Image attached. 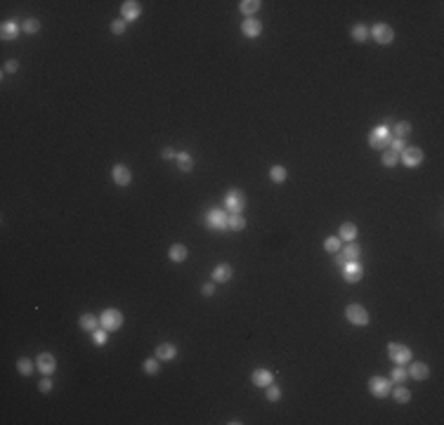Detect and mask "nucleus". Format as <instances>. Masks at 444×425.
I'll list each match as a JSON object with an SVG mask.
<instances>
[{"label": "nucleus", "instance_id": "f257e3e1", "mask_svg": "<svg viewBox=\"0 0 444 425\" xmlns=\"http://www.w3.org/2000/svg\"><path fill=\"white\" fill-rule=\"evenodd\" d=\"M99 326L107 328L109 333H114V331H118L123 326V314L118 310H104L102 317H99Z\"/></svg>", "mask_w": 444, "mask_h": 425}, {"label": "nucleus", "instance_id": "f03ea898", "mask_svg": "<svg viewBox=\"0 0 444 425\" xmlns=\"http://www.w3.org/2000/svg\"><path fill=\"white\" fill-rule=\"evenodd\" d=\"M392 135H390V128L388 125H380V128H376L369 132V144H371L373 149H388V144H390Z\"/></svg>", "mask_w": 444, "mask_h": 425}, {"label": "nucleus", "instance_id": "7ed1b4c3", "mask_svg": "<svg viewBox=\"0 0 444 425\" xmlns=\"http://www.w3.org/2000/svg\"><path fill=\"white\" fill-rule=\"evenodd\" d=\"M388 357H390L392 364H399V366H404L411 361V350H409L407 345H399V343H390L388 345Z\"/></svg>", "mask_w": 444, "mask_h": 425}, {"label": "nucleus", "instance_id": "20e7f679", "mask_svg": "<svg viewBox=\"0 0 444 425\" xmlns=\"http://www.w3.org/2000/svg\"><path fill=\"white\" fill-rule=\"evenodd\" d=\"M369 390H371V394L385 399V397H390V392H392V380L390 378H383V376H373L371 380H369Z\"/></svg>", "mask_w": 444, "mask_h": 425}, {"label": "nucleus", "instance_id": "39448f33", "mask_svg": "<svg viewBox=\"0 0 444 425\" xmlns=\"http://www.w3.org/2000/svg\"><path fill=\"white\" fill-rule=\"evenodd\" d=\"M345 317L352 326H366L369 324V312L362 305H347L345 307Z\"/></svg>", "mask_w": 444, "mask_h": 425}, {"label": "nucleus", "instance_id": "423d86ee", "mask_svg": "<svg viewBox=\"0 0 444 425\" xmlns=\"http://www.w3.org/2000/svg\"><path fill=\"white\" fill-rule=\"evenodd\" d=\"M369 35H373V40L380 43V45H390L392 40H395V31H392V26H388V24H373Z\"/></svg>", "mask_w": 444, "mask_h": 425}, {"label": "nucleus", "instance_id": "0eeeda50", "mask_svg": "<svg viewBox=\"0 0 444 425\" xmlns=\"http://www.w3.org/2000/svg\"><path fill=\"white\" fill-rule=\"evenodd\" d=\"M399 161H402L407 168H416V165L423 163V149H418V147H407V149L399 154Z\"/></svg>", "mask_w": 444, "mask_h": 425}, {"label": "nucleus", "instance_id": "6e6552de", "mask_svg": "<svg viewBox=\"0 0 444 425\" xmlns=\"http://www.w3.org/2000/svg\"><path fill=\"white\" fill-rule=\"evenodd\" d=\"M244 206H246V196L241 194L239 189H230V194L225 198V208H227V212H241L244 211Z\"/></svg>", "mask_w": 444, "mask_h": 425}, {"label": "nucleus", "instance_id": "1a4fd4ad", "mask_svg": "<svg viewBox=\"0 0 444 425\" xmlns=\"http://www.w3.org/2000/svg\"><path fill=\"white\" fill-rule=\"evenodd\" d=\"M227 217H230V212H222L220 208H215V211L208 212L206 225L213 227V229H227Z\"/></svg>", "mask_w": 444, "mask_h": 425}, {"label": "nucleus", "instance_id": "9d476101", "mask_svg": "<svg viewBox=\"0 0 444 425\" xmlns=\"http://www.w3.org/2000/svg\"><path fill=\"white\" fill-rule=\"evenodd\" d=\"M36 366L45 373V376H50V373H54V369H57V359H54V354H50V352H40L36 357Z\"/></svg>", "mask_w": 444, "mask_h": 425}, {"label": "nucleus", "instance_id": "9b49d317", "mask_svg": "<svg viewBox=\"0 0 444 425\" xmlns=\"http://www.w3.org/2000/svg\"><path fill=\"white\" fill-rule=\"evenodd\" d=\"M111 177H114V182H116V184L128 187V184H130V180H132V173H130V168H128V165L118 163V165H114V168H111Z\"/></svg>", "mask_w": 444, "mask_h": 425}, {"label": "nucleus", "instance_id": "f8f14e48", "mask_svg": "<svg viewBox=\"0 0 444 425\" xmlns=\"http://www.w3.org/2000/svg\"><path fill=\"white\" fill-rule=\"evenodd\" d=\"M362 277H364V269L359 262H347V265L343 267V279L347 283H357L362 281Z\"/></svg>", "mask_w": 444, "mask_h": 425}, {"label": "nucleus", "instance_id": "ddd939ff", "mask_svg": "<svg viewBox=\"0 0 444 425\" xmlns=\"http://www.w3.org/2000/svg\"><path fill=\"white\" fill-rule=\"evenodd\" d=\"M121 15H123L125 21H135V19L142 15V7H140L137 0H125L123 5H121Z\"/></svg>", "mask_w": 444, "mask_h": 425}, {"label": "nucleus", "instance_id": "4468645a", "mask_svg": "<svg viewBox=\"0 0 444 425\" xmlns=\"http://www.w3.org/2000/svg\"><path fill=\"white\" fill-rule=\"evenodd\" d=\"M253 385H258V388H269L272 383H274V376L272 371H267V369H258V371H253Z\"/></svg>", "mask_w": 444, "mask_h": 425}, {"label": "nucleus", "instance_id": "2eb2a0df", "mask_svg": "<svg viewBox=\"0 0 444 425\" xmlns=\"http://www.w3.org/2000/svg\"><path fill=\"white\" fill-rule=\"evenodd\" d=\"M241 31H244V35H248V38H258V35L263 33V24H260L258 19L248 17L244 24H241Z\"/></svg>", "mask_w": 444, "mask_h": 425}, {"label": "nucleus", "instance_id": "dca6fc26", "mask_svg": "<svg viewBox=\"0 0 444 425\" xmlns=\"http://www.w3.org/2000/svg\"><path fill=\"white\" fill-rule=\"evenodd\" d=\"M178 357V347L175 345H170V343H163L156 347V359L159 361H170V359H175Z\"/></svg>", "mask_w": 444, "mask_h": 425}, {"label": "nucleus", "instance_id": "f3484780", "mask_svg": "<svg viewBox=\"0 0 444 425\" xmlns=\"http://www.w3.org/2000/svg\"><path fill=\"white\" fill-rule=\"evenodd\" d=\"M407 373L413 378V380H426L428 376H430V369H428V364H423V361H413V364L409 366Z\"/></svg>", "mask_w": 444, "mask_h": 425}, {"label": "nucleus", "instance_id": "a211bd4d", "mask_svg": "<svg viewBox=\"0 0 444 425\" xmlns=\"http://www.w3.org/2000/svg\"><path fill=\"white\" fill-rule=\"evenodd\" d=\"M168 255H170V260H173V262H184V260H187V255H189V250H187L184 244H173L170 250H168Z\"/></svg>", "mask_w": 444, "mask_h": 425}, {"label": "nucleus", "instance_id": "6ab92c4d", "mask_svg": "<svg viewBox=\"0 0 444 425\" xmlns=\"http://www.w3.org/2000/svg\"><path fill=\"white\" fill-rule=\"evenodd\" d=\"M227 229L244 231L246 229V217H244L241 212H230V217H227Z\"/></svg>", "mask_w": 444, "mask_h": 425}, {"label": "nucleus", "instance_id": "aec40b11", "mask_svg": "<svg viewBox=\"0 0 444 425\" xmlns=\"http://www.w3.org/2000/svg\"><path fill=\"white\" fill-rule=\"evenodd\" d=\"M17 35H19L17 21H5V24L0 26V38H2V40H15Z\"/></svg>", "mask_w": 444, "mask_h": 425}, {"label": "nucleus", "instance_id": "412c9836", "mask_svg": "<svg viewBox=\"0 0 444 425\" xmlns=\"http://www.w3.org/2000/svg\"><path fill=\"white\" fill-rule=\"evenodd\" d=\"M359 253H362V248L357 246L355 241H350L347 246L343 248V253H340V255L345 258V262H359Z\"/></svg>", "mask_w": 444, "mask_h": 425}, {"label": "nucleus", "instance_id": "4be33fe9", "mask_svg": "<svg viewBox=\"0 0 444 425\" xmlns=\"http://www.w3.org/2000/svg\"><path fill=\"white\" fill-rule=\"evenodd\" d=\"M231 274H234V272H231V267L227 265V262H222V265H217L213 269V279H215V281H220V283L230 281Z\"/></svg>", "mask_w": 444, "mask_h": 425}, {"label": "nucleus", "instance_id": "5701e85b", "mask_svg": "<svg viewBox=\"0 0 444 425\" xmlns=\"http://www.w3.org/2000/svg\"><path fill=\"white\" fill-rule=\"evenodd\" d=\"M392 137H397V140H404L407 135H411V123H407V121H399V123L392 125L390 130Z\"/></svg>", "mask_w": 444, "mask_h": 425}, {"label": "nucleus", "instance_id": "b1692460", "mask_svg": "<svg viewBox=\"0 0 444 425\" xmlns=\"http://www.w3.org/2000/svg\"><path fill=\"white\" fill-rule=\"evenodd\" d=\"M78 324H81V328H83V331H88V333H95V331L99 328V319L92 317V314H83Z\"/></svg>", "mask_w": 444, "mask_h": 425}, {"label": "nucleus", "instance_id": "393cba45", "mask_svg": "<svg viewBox=\"0 0 444 425\" xmlns=\"http://www.w3.org/2000/svg\"><path fill=\"white\" fill-rule=\"evenodd\" d=\"M357 225L355 222H343L340 225V239H345V241H355L357 239Z\"/></svg>", "mask_w": 444, "mask_h": 425}, {"label": "nucleus", "instance_id": "a878e982", "mask_svg": "<svg viewBox=\"0 0 444 425\" xmlns=\"http://www.w3.org/2000/svg\"><path fill=\"white\" fill-rule=\"evenodd\" d=\"M178 165L182 173H192V168H194V161H192V154H187V151H180L178 156Z\"/></svg>", "mask_w": 444, "mask_h": 425}, {"label": "nucleus", "instance_id": "bb28decb", "mask_svg": "<svg viewBox=\"0 0 444 425\" xmlns=\"http://www.w3.org/2000/svg\"><path fill=\"white\" fill-rule=\"evenodd\" d=\"M260 5H263L260 0H244V2H241L239 7H241V12H244L246 17H253V15H255V12L260 10Z\"/></svg>", "mask_w": 444, "mask_h": 425}, {"label": "nucleus", "instance_id": "cd10ccee", "mask_svg": "<svg viewBox=\"0 0 444 425\" xmlns=\"http://www.w3.org/2000/svg\"><path fill=\"white\" fill-rule=\"evenodd\" d=\"M390 394L395 397V402H399V404H407V402H411V392H409L407 388H402V385H399V388H395Z\"/></svg>", "mask_w": 444, "mask_h": 425}, {"label": "nucleus", "instance_id": "c85d7f7f", "mask_svg": "<svg viewBox=\"0 0 444 425\" xmlns=\"http://www.w3.org/2000/svg\"><path fill=\"white\" fill-rule=\"evenodd\" d=\"M350 35H352V38H355L357 43H364V40H366V38H369V29H366V26H364V24H355V29H352V31H350Z\"/></svg>", "mask_w": 444, "mask_h": 425}, {"label": "nucleus", "instance_id": "c756f323", "mask_svg": "<svg viewBox=\"0 0 444 425\" xmlns=\"http://www.w3.org/2000/svg\"><path fill=\"white\" fill-rule=\"evenodd\" d=\"M17 369H19L21 376H31V373H33V361H31L29 357H21L17 361Z\"/></svg>", "mask_w": 444, "mask_h": 425}, {"label": "nucleus", "instance_id": "7c9ffc66", "mask_svg": "<svg viewBox=\"0 0 444 425\" xmlns=\"http://www.w3.org/2000/svg\"><path fill=\"white\" fill-rule=\"evenodd\" d=\"M269 177H272V182L281 184V182L286 180V168H284V165H272V170H269Z\"/></svg>", "mask_w": 444, "mask_h": 425}, {"label": "nucleus", "instance_id": "2f4dec72", "mask_svg": "<svg viewBox=\"0 0 444 425\" xmlns=\"http://www.w3.org/2000/svg\"><path fill=\"white\" fill-rule=\"evenodd\" d=\"M21 31H24V33H38V31H40V21H38V19H26V21H24V24H21Z\"/></svg>", "mask_w": 444, "mask_h": 425}, {"label": "nucleus", "instance_id": "473e14b6", "mask_svg": "<svg viewBox=\"0 0 444 425\" xmlns=\"http://www.w3.org/2000/svg\"><path fill=\"white\" fill-rule=\"evenodd\" d=\"M380 161H383V165H388V168H392L397 161H399V154H395L392 149H385L383 151V156H380Z\"/></svg>", "mask_w": 444, "mask_h": 425}, {"label": "nucleus", "instance_id": "72a5a7b5", "mask_svg": "<svg viewBox=\"0 0 444 425\" xmlns=\"http://www.w3.org/2000/svg\"><path fill=\"white\" fill-rule=\"evenodd\" d=\"M409 378V373H407V369L404 366H397V369H392V373H390V380L392 383H404Z\"/></svg>", "mask_w": 444, "mask_h": 425}, {"label": "nucleus", "instance_id": "f704fd0d", "mask_svg": "<svg viewBox=\"0 0 444 425\" xmlns=\"http://www.w3.org/2000/svg\"><path fill=\"white\" fill-rule=\"evenodd\" d=\"M324 248H326L329 253H338V250H340V236H329V239L324 241Z\"/></svg>", "mask_w": 444, "mask_h": 425}, {"label": "nucleus", "instance_id": "c9c22d12", "mask_svg": "<svg viewBox=\"0 0 444 425\" xmlns=\"http://www.w3.org/2000/svg\"><path fill=\"white\" fill-rule=\"evenodd\" d=\"M125 29H128V21H125V19H116V21H111V33L114 35L125 33Z\"/></svg>", "mask_w": 444, "mask_h": 425}, {"label": "nucleus", "instance_id": "e433bc0d", "mask_svg": "<svg viewBox=\"0 0 444 425\" xmlns=\"http://www.w3.org/2000/svg\"><path fill=\"white\" fill-rule=\"evenodd\" d=\"M144 373H149V376L159 373V359H147L144 361Z\"/></svg>", "mask_w": 444, "mask_h": 425}, {"label": "nucleus", "instance_id": "4c0bfd02", "mask_svg": "<svg viewBox=\"0 0 444 425\" xmlns=\"http://www.w3.org/2000/svg\"><path fill=\"white\" fill-rule=\"evenodd\" d=\"M267 399H269V402H279V399H281V388L269 385V388H267Z\"/></svg>", "mask_w": 444, "mask_h": 425}, {"label": "nucleus", "instance_id": "58836bf2", "mask_svg": "<svg viewBox=\"0 0 444 425\" xmlns=\"http://www.w3.org/2000/svg\"><path fill=\"white\" fill-rule=\"evenodd\" d=\"M107 333H109L107 328H102V326H99V328L92 333V336H95V343H97V345H104V343H107Z\"/></svg>", "mask_w": 444, "mask_h": 425}, {"label": "nucleus", "instance_id": "ea45409f", "mask_svg": "<svg viewBox=\"0 0 444 425\" xmlns=\"http://www.w3.org/2000/svg\"><path fill=\"white\" fill-rule=\"evenodd\" d=\"M390 149L392 151H395V154H402V151H404V149H407V144H404V140H397V137H395V140H390Z\"/></svg>", "mask_w": 444, "mask_h": 425}, {"label": "nucleus", "instance_id": "a19ab883", "mask_svg": "<svg viewBox=\"0 0 444 425\" xmlns=\"http://www.w3.org/2000/svg\"><path fill=\"white\" fill-rule=\"evenodd\" d=\"M38 390H40V392H50V390H52V380H50V378H43V380L38 383Z\"/></svg>", "mask_w": 444, "mask_h": 425}, {"label": "nucleus", "instance_id": "79ce46f5", "mask_svg": "<svg viewBox=\"0 0 444 425\" xmlns=\"http://www.w3.org/2000/svg\"><path fill=\"white\" fill-rule=\"evenodd\" d=\"M17 69H19V62H17V59H10V62L5 64V69H2V71H5V73H15Z\"/></svg>", "mask_w": 444, "mask_h": 425}, {"label": "nucleus", "instance_id": "37998d69", "mask_svg": "<svg viewBox=\"0 0 444 425\" xmlns=\"http://www.w3.org/2000/svg\"><path fill=\"white\" fill-rule=\"evenodd\" d=\"M161 156H163V159L168 161V159H175V156H178V154H175V151H173V149H170V147H165V149H163V151H161Z\"/></svg>", "mask_w": 444, "mask_h": 425}, {"label": "nucleus", "instance_id": "c03bdc74", "mask_svg": "<svg viewBox=\"0 0 444 425\" xmlns=\"http://www.w3.org/2000/svg\"><path fill=\"white\" fill-rule=\"evenodd\" d=\"M201 291H203V295H213V293H215V286H213V283H206Z\"/></svg>", "mask_w": 444, "mask_h": 425}, {"label": "nucleus", "instance_id": "a18cd8bd", "mask_svg": "<svg viewBox=\"0 0 444 425\" xmlns=\"http://www.w3.org/2000/svg\"><path fill=\"white\" fill-rule=\"evenodd\" d=\"M336 265H338V267H345V265H347V262H345V258H343L340 253L336 255Z\"/></svg>", "mask_w": 444, "mask_h": 425}]
</instances>
